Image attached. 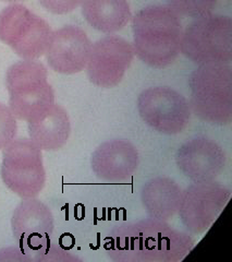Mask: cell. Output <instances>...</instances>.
I'll return each instance as SVG.
<instances>
[{
  "mask_svg": "<svg viewBox=\"0 0 232 262\" xmlns=\"http://www.w3.org/2000/svg\"><path fill=\"white\" fill-rule=\"evenodd\" d=\"M193 246L188 233L151 217L114 226L104 242L106 253L117 262H178Z\"/></svg>",
  "mask_w": 232,
  "mask_h": 262,
  "instance_id": "cell-1",
  "label": "cell"
},
{
  "mask_svg": "<svg viewBox=\"0 0 232 262\" xmlns=\"http://www.w3.org/2000/svg\"><path fill=\"white\" fill-rule=\"evenodd\" d=\"M134 54L147 66L164 69L180 54L183 27L180 15L169 6H150L132 20Z\"/></svg>",
  "mask_w": 232,
  "mask_h": 262,
  "instance_id": "cell-2",
  "label": "cell"
},
{
  "mask_svg": "<svg viewBox=\"0 0 232 262\" xmlns=\"http://www.w3.org/2000/svg\"><path fill=\"white\" fill-rule=\"evenodd\" d=\"M6 84L9 108L15 118L35 121L55 104L54 89L48 82L45 66L35 60H22L7 70Z\"/></svg>",
  "mask_w": 232,
  "mask_h": 262,
  "instance_id": "cell-3",
  "label": "cell"
},
{
  "mask_svg": "<svg viewBox=\"0 0 232 262\" xmlns=\"http://www.w3.org/2000/svg\"><path fill=\"white\" fill-rule=\"evenodd\" d=\"M190 107L210 124L229 125L232 120V69L230 64H201L189 80Z\"/></svg>",
  "mask_w": 232,
  "mask_h": 262,
  "instance_id": "cell-4",
  "label": "cell"
},
{
  "mask_svg": "<svg viewBox=\"0 0 232 262\" xmlns=\"http://www.w3.org/2000/svg\"><path fill=\"white\" fill-rule=\"evenodd\" d=\"M180 53L197 64H230L232 60V20L206 14L183 30Z\"/></svg>",
  "mask_w": 232,
  "mask_h": 262,
  "instance_id": "cell-5",
  "label": "cell"
},
{
  "mask_svg": "<svg viewBox=\"0 0 232 262\" xmlns=\"http://www.w3.org/2000/svg\"><path fill=\"white\" fill-rule=\"evenodd\" d=\"M4 184L22 199L36 198L44 189L46 171L41 150L31 139H16L3 152Z\"/></svg>",
  "mask_w": 232,
  "mask_h": 262,
  "instance_id": "cell-6",
  "label": "cell"
},
{
  "mask_svg": "<svg viewBox=\"0 0 232 262\" xmlns=\"http://www.w3.org/2000/svg\"><path fill=\"white\" fill-rule=\"evenodd\" d=\"M49 24L23 5H11L0 12V40L24 60L43 56L51 42Z\"/></svg>",
  "mask_w": 232,
  "mask_h": 262,
  "instance_id": "cell-7",
  "label": "cell"
},
{
  "mask_svg": "<svg viewBox=\"0 0 232 262\" xmlns=\"http://www.w3.org/2000/svg\"><path fill=\"white\" fill-rule=\"evenodd\" d=\"M140 116L163 135H178L191 120V107L187 98L168 86L148 88L137 98Z\"/></svg>",
  "mask_w": 232,
  "mask_h": 262,
  "instance_id": "cell-8",
  "label": "cell"
},
{
  "mask_svg": "<svg viewBox=\"0 0 232 262\" xmlns=\"http://www.w3.org/2000/svg\"><path fill=\"white\" fill-rule=\"evenodd\" d=\"M231 196L225 185L213 182L193 183L182 190L178 210L182 224L192 234H202L216 221Z\"/></svg>",
  "mask_w": 232,
  "mask_h": 262,
  "instance_id": "cell-9",
  "label": "cell"
},
{
  "mask_svg": "<svg viewBox=\"0 0 232 262\" xmlns=\"http://www.w3.org/2000/svg\"><path fill=\"white\" fill-rule=\"evenodd\" d=\"M134 55L133 46L118 35L98 39L92 44L86 64L89 81L104 89L118 85L133 61Z\"/></svg>",
  "mask_w": 232,
  "mask_h": 262,
  "instance_id": "cell-10",
  "label": "cell"
},
{
  "mask_svg": "<svg viewBox=\"0 0 232 262\" xmlns=\"http://www.w3.org/2000/svg\"><path fill=\"white\" fill-rule=\"evenodd\" d=\"M54 215L44 202L36 198L23 199L13 211L11 228L19 248L32 260V253L43 248L54 233Z\"/></svg>",
  "mask_w": 232,
  "mask_h": 262,
  "instance_id": "cell-11",
  "label": "cell"
},
{
  "mask_svg": "<svg viewBox=\"0 0 232 262\" xmlns=\"http://www.w3.org/2000/svg\"><path fill=\"white\" fill-rule=\"evenodd\" d=\"M226 163L225 150L206 137L188 140L176 153L178 168L193 183L213 182L225 169Z\"/></svg>",
  "mask_w": 232,
  "mask_h": 262,
  "instance_id": "cell-12",
  "label": "cell"
},
{
  "mask_svg": "<svg viewBox=\"0 0 232 262\" xmlns=\"http://www.w3.org/2000/svg\"><path fill=\"white\" fill-rule=\"evenodd\" d=\"M92 42L86 33L76 26H67L53 32L46 51L47 62L62 75H74L86 68Z\"/></svg>",
  "mask_w": 232,
  "mask_h": 262,
  "instance_id": "cell-13",
  "label": "cell"
},
{
  "mask_svg": "<svg viewBox=\"0 0 232 262\" xmlns=\"http://www.w3.org/2000/svg\"><path fill=\"white\" fill-rule=\"evenodd\" d=\"M140 155L134 144L113 139L99 145L90 158V166L97 178L108 183H121L133 176Z\"/></svg>",
  "mask_w": 232,
  "mask_h": 262,
  "instance_id": "cell-14",
  "label": "cell"
},
{
  "mask_svg": "<svg viewBox=\"0 0 232 262\" xmlns=\"http://www.w3.org/2000/svg\"><path fill=\"white\" fill-rule=\"evenodd\" d=\"M181 187L169 177H155L143 186L141 201L148 217L167 221L175 216L181 201Z\"/></svg>",
  "mask_w": 232,
  "mask_h": 262,
  "instance_id": "cell-15",
  "label": "cell"
},
{
  "mask_svg": "<svg viewBox=\"0 0 232 262\" xmlns=\"http://www.w3.org/2000/svg\"><path fill=\"white\" fill-rule=\"evenodd\" d=\"M70 134L69 115L56 103L39 119L29 122L30 139L41 151L60 150L68 142Z\"/></svg>",
  "mask_w": 232,
  "mask_h": 262,
  "instance_id": "cell-16",
  "label": "cell"
},
{
  "mask_svg": "<svg viewBox=\"0 0 232 262\" xmlns=\"http://www.w3.org/2000/svg\"><path fill=\"white\" fill-rule=\"evenodd\" d=\"M82 14L95 30L112 34L131 19L128 0H82Z\"/></svg>",
  "mask_w": 232,
  "mask_h": 262,
  "instance_id": "cell-17",
  "label": "cell"
},
{
  "mask_svg": "<svg viewBox=\"0 0 232 262\" xmlns=\"http://www.w3.org/2000/svg\"><path fill=\"white\" fill-rule=\"evenodd\" d=\"M168 6L180 16L200 18L210 14L218 0H167Z\"/></svg>",
  "mask_w": 232,
  "mask_h": 262,
  "instance_id": "cell-18",
  "label": "cell"
},
{
  "mask_svg": "<svg viewBox=\"0 0 232 262\" xmlns=\"http://www.w3.org/2000/svg\"><path fill=\"white\" fill-rule=\"evenodd\" d=\"M18 133L16 118L7 105L0 103V150L10 144Z\"/></svg>",
  "mask_w": 232,
  "mask_h": 262,
  "instance_id": "cell-19",
  "label": "cell"
},
{
  "mask_svg": "<svg viewBox=\"0 0 232 262\" xmlns=\"http://www.w3.org/2000/svg\"><path fill=\"white\" fill-rule=\"evenodd\" d=\"M34 261H77L79 258L72 256L70 252L63 250L59 246L53 245L49 242L43 248L34 253Z\"/></svg>",
  "mask_w": 232,
  "mask_h": 262,
  "instance_id": "cell-20",
  "label": "cell"
},
{
  "mask_svg": "<svg viewBox=\"0 0 232 262\" xmlns=\"http://www.w3.org/2000/svg\"><path fill=\"white\" fill-rule=\"evenodd\" d=\"M39 3L49 12L54 14H65L77 9L82 0H39Z\"/></svg>",
  "mask_w": 232,
  "mask_h": 262,
  "instance_id": "cell-21",
  "label": "cell"
},
{
  "mask_svg": "<svg viewBox=\"0 0 232 262\" xmlns=\"http://www.w3.org/2000/svg\"><path fill=\"white\" fill-rule=\"evenodd\" d=\"M3 2H19V0H3Z\"/></svg>",
  "mask_w": 232,
  "mask_h": 262,
  "instance_id": "cell-22",
  "label": "cell"
}]
</instances>
